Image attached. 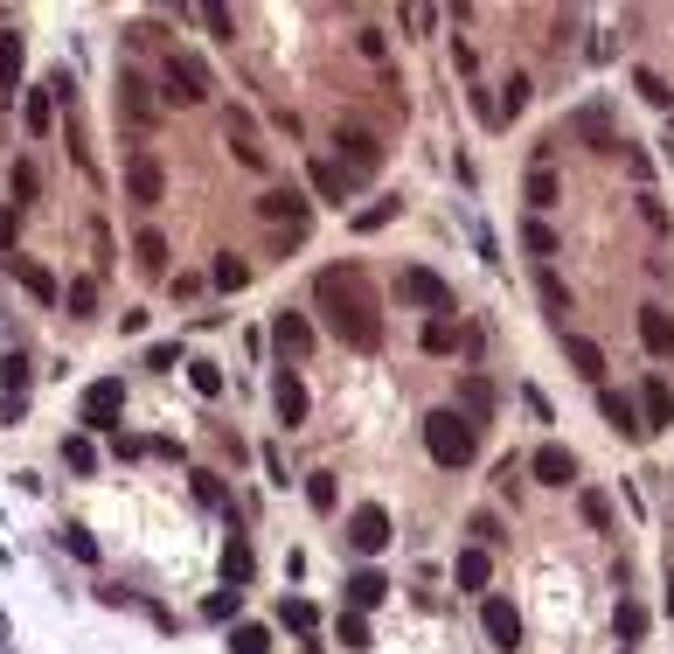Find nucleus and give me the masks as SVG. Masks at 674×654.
Masks as SVG:
<instances>
[{
    "label": "nucleus",
    "mask_w": 674,
    "mask_h": 654,
    "mask_svg": "<svg viewBox=\"0 0 674 654\" xmlns=\"http://www.w3.org/2000/svg\"><path fill=\"white\" fill-rule=\"evenodd\" d=\"M397 209H404V202H397V195H383V202H369V209L355 216V230H383V223H390Z\"/></svg>",
    "instance_id": "43"
},
{
    "label": "nucleus",
    "mask_w": 674,
    "mask_h": 654,
    "mask_svg": "<svg viewBox=\"0 0 674 654\" xmlns=\"http://www.w3.org/2000/svg\"><path fill=\"white\" fill-rule=\"evenodd\" d=\"M452 411H466L473 425H487V418H494V383H487L480 369H473V376H459V383H452Z\"/></svg>",
    "instance_id": "15"
},
{
    "label": "nucleus",
    "mask_w": 674,
    "mask_h": 654,
    "mask_svg": "<svg viewBox=\"0 0 674 654\" xmlns=\"http://www.w3.org/2000/svg\"><path fill=\"white\" fill-rule=\"evenodd\" d=\"M668 606H674V564H668Z\"/></svg>",
    "instance_id": "56"
},
{
    "label": "nucleus",
    "mask_w": 674,
    "mask_h": 654,
    "mask_svg": "<svg viewBox=\"0 0 674 654\" xmlns=\"http://www.w3.org/2000/svg\"><path fill=\"white\" fill-rule=\"evenodd\" d=\"M542 307L556 314V334H563V314H570V293H563V279H556V272H542Z\"/></svg>",
    "instance_id": "42"
},
{
    "label": "nucleus",
    "mask_w": 674,
    "mask_h": 654,
    "mask_svg": "<svg viewBox=\"0 0 674 654\" xmlns=\"http://www.w3.org/2000/svg\"><path fill=\"white\" fill-rule=\"evenodd\" d=\"M306 501H313L320 515H334V501H341V488H334V474H306Z\"/></svg>",
    "instance_id": "38"
},
{
    "label": "nucleus",
    "mask_w": 674,
    "mask_h": 654,
    "mask_svg": "<svg viewBox=\"0 0 674 654\" xmlns=\"http://www.w3.org/2000/svg\"><path fill=\"white\" fill-rule=\"evenodd\" d=\"M348 550H362V557H376V550H390V508H376V501H362V508L348 515Z\"/></svg>",
    "instance_id": "8"
},
{
    "label": "nucleus",
    "mask_w": 674,
    "mask_h": 654,
    "mask_svg": "<svg viewBox=\"0 0 674 654\" xmlns=\"http://www.w3.org/2000/svg\"><path fill=\"white\" fill-rule=\"evenodd\" d=\"M188 383H195V397H223V369L216 362H188Z\"/></svg>",
    "instance_id": "40"
},
{
    "label": "nucleus",
    "mask_w": 674,
    "mask_h": 654,
    "mask_svg": "<svg viewBox=\"0 0 674 654\" xmlns=\"http://www.w3.org/2000/svg\"><path fill=\"white\" fill-rule=\"evenodd\" d=\"M258 216H265V223H285V230L299 237V230H306V195H299V188H265V195H258Z\"/></svg>",
    "instance_id": "10"
},
{
    "label": "nucleus",
    "mask_w": 674,
    "mask_h": 654,
    "mask_svg": "<svg viewBox=\"0 0 674 654\" xmlns=\"http://www.w3.org/2000/svg\"><path fill=\"white\" fill-rule=\"evenodd\" d=\"M556 341H563V362H570L584 383H598V390H605V348H598L591 334H556Z\"/></svg>",
    "instance_id": "13"
},
{
    "label": "nucleus",
    "mask_w": 674,
    "mask_h": 654,
    "mask_svg": "<svg viewBox=\"0 0 674 654\" xmlns=\"http://www.w3.org/2000/svg\"><path fill=\"white\" fill-rule=\"evenodd\" d=\"M397 300L424 307V314H452V286H445L431 265H410V272H397Z\"/></svg>",
    "instance_id": "7"
},
{
    "label": "nucleus",
    "mask_w": 674,
    "mask_h": 654,
    "mask_svg": "<svg viewBox=\"0 0 674 654\" xmlns=\"http://www.w3.org/2000/svg\"><path fill=\"white\" fill-rule=\"evenodd\" d=\"M640 418H647V432L674 425V390H668V376H647V383H640Z\"/></svg>",
    "instance_id": "22"
},
{
    "label": "nucleus",
    "mask_w": 674,
    "mask_h": 654,
    "mask_svg": "<svg viewBox=\"0 0 674 654\" xmlns=\"http://www.w3.org/2000/svg\"><path fill=\"white\" fill-rule=\"evenodd\" d=\"M598 411L619 425V439H647V418H640V397H626V390H598Z\"/></svg>",
    "instance_id": "17"
},
{
    "label": "nucleus",
    "mask_w": 674,
    "mask_h": 654,
    "mask_svg": "<svg viewBox=\"0 0 674 654\" xmlns=\"http://www.w3.org/2000/svg\"><path fill=\"white\" fill-rule=\"evenodd\" d=\"M612 627H619V641H647V606L619 592V613H612Z\"/></svg>",
    "instance_id": "31"
},
{
    "label": "nucleus",
    "mask_w": 674,
    "mask_h": 654,
    "mask_svg": "<svg viewBox=\"0 0 674 654\" xmlns=\"http://www.w3.org/2000/svg\"><path fill=\"white\" fill-rule=\"evenodd\" d=\"M126 202H139V209H160V202H167V167L153 161L146 147L126 154Z\"/></svg>",
    "instance_id": "6"
},
{
    "label": "nucleus",
    "mask_w": 674,
    "mask_h": 654,
    "mask_svg": "<svg viewBox=\"0 0 674 654\" xmlns=\"http://www.w3.org/2000/svg\"><path fill=\"white\" fill-rule=\"evenodd\" d=\"M133 258L146 265V272H167V237H160V230H139V237H133Z\"/></svg>",
    "instance_id": "33"
},
{
    "label": "nucleus",
    "mask_w": 674,
    "mask_h": 654,
    "mask_svg": "<svg viewBox=\"0 0 674 654\" xmlns=\"http://www.w3.org/2000/svg\"><path fill=\"white\" fill-rule=\"evenodd\" d=\"M668 154H674V119H668Z\"/></svg>",
    "instance_id": "57"
},
{
    "label": "nucleus",
    "mask_w": 674,
    "mask_h": 654,
    "mask_svg": "<svg viewBox=\"0 0 674 654\" xmlns=\"http://www.w3.org/2000/svg\"><path fill=\"white\" fill-rule=\"evenodd\" d=\"M619 161H626V174L640 181V195H647V181H654V161H647V147H619Z\"/></svg>",
    "instance_id": "48"
},
{
    "label": "nucleus",
    "mask_w": 674,
    "mask_h": 654,
    "mask_svg": "<svg viewBox=\"0 0 674 654\" xmlns=\"http://www.w3.org/2000/svg\"><path fill=\"white\" fill-rule=\"evenodd\" d=\"M577 508H584L591 529H612V494H605V488H584V494H577Z\"/></svg>",
    "instance_id": "37"
},
{
    "label": "nucleus",
    "mask_w": 674,
    "mask_h": 654,
    "mask_svg": "<svg viewBox=\"0 0 674 654\" xmlns=\"http://www.w3.org/2000/svg\"><path fill=\"white\" fill-rule=\"evenodd\" d=\"M63 543H70V557H84V564H98V536H91V529H63Z\"/></svg>",
    "instance_id": "51"
},
{
    "label": "nucleus",
    "mask_w": 674,
    "mask_h": 654,
    "mask_svg": "<svg viewBox=\"0 0 674 654\" xmlns=\"http://www.w3.org/2000/svg\"><path fill=\"white\" fill-rule=\"evenodd\" d=\"M417 348H424V355H452V348H459V314H424Z\"/></svg>",
    "instance_id": "24"
},
{
    "label": "nucleus",
    "mask_w": 674,
    "mask_h": 654,
    "mask_svg": "<svg viewBox=\"0 0 674 654\" xmlns=\"http://www.w3.org/2000/svg\"><path fill=\"white\" fill-rule=\"evenodd\" d=\"M209 279H216V286H223V293H244V286H251V265H244V258H230V251H223V258H216V265H209Z\"/></svg>",
    "instance_id": "32"
},
{
    "label": "nucleus",
    "mask_w": 674,
    "mask_h": 654,
    "mask_svg": "<svg viewBox=\"0 0 674 654\" xmlns=\"http://www.w3.org/2000/svg\"><path fill=\"white\" fill-rule=\"evenodd\" d=\"M633 91H640L654 112H668V119H674V91H668V77H661V70H633Z\"/></svg>",
    "instance_id": "29"
},
{
    "label": "nucleus",
    "mask_w": 674,
    "mask_h": 654,
    "mask_svg": "<svg viewBox=\"0 0 674 654\" xmlns=\"http://www.w3.org/2000/svg\"><path fill=\"white\" fill-rule=\"evenodd\" d=\"M522 202H529V216H549V209L563 202V181H556V167H529V181H522Z\"/></svg>",
    "instance_id": "23"
},
{
    "label": "nucleus",
    "mask_w": 674,
    "mask_h": 654,
    "mask_svg": "<svg viewBox=\"0 0 674 654\" xmlns=\"http://www.w3.org/2000/svg\"><path fill=\"white\" fill-rule=\"evenodd\" d=\"M522 244H529L536 258H556V230H549L542 216H529V223H522Z\"/></svg>",
    "instance_id": "39"
},
{
    "label": "nucleus",
    "mask_w": 674,
    "mask_h": 654,
    "mask_svg": "<svg viewBox=\"0 0 674 654\" xmlns=\"http://www.w3.org/2000/svg\"><path fill=\"white\" fill-rule=\"evenodd\" d=\"M348 188H355V181L341 174V161H327V154L313 161V195H320V202H348Z\"/></svg>",
    "instance_id": "27"
},
{
    "label": "nucleus",
    "mask_w": 674,
    "mask_h": 654,
    "mask_svg": "<svg viewBox=\"0 0 674 654\" xmlns=\"http://www.w3.org/2000/svg\"><path fill=\"white\" fill-rule=\"evenodd\" d=\"M230 654H271V634L265 627H237V634H230Z\"/></svg>",
    "instance_id": "45"
},
{
    "label": "nucleus",
    "mask_w": 674,
    "mask_h": 654,
    "mask_svg": "<svg viewBox=\"0 0 674 654\" xmlns=\"http://www.w3.org/2000/svg\"><path fill=\"white\" fill-rule=\"evenodd\" d=\"M424 453H431L438 467H473V453H480V425H473L466 411L438 404V411L424 418Z\"/></svg>",
    "instance_id": "2"
},
{
    "label": "nucleus",
    "mask_w": 674,
    "mask_h": 654,
    "mask_svg": "<svg viewBox=\"0 0 674 654\" xmlns=\"http://www.w3.org/2000/svg\"><path fill=\"white\" fill-rule=\"evenodd\" d=\"M49 119H56V91H49V84H42V91H35V98H28V105H21V126H28V133H35V140H42V133H49Z\"/></svg>",
    "instance_id": "30"
},
{
    "label": "nucleus",
    "mask_w": 674,
    "mask_h": 654,
    "mask_svg": "<svg viewBox=\"0 0 674 654\" xmlns=\"http://www.w3.org/2000/svg\"><path fill=\"white\" fill-rule=\"evenodd\" d=\"M640 216H647V230H654V237H668V230H674V223H668V209H661L654 195H640Z\"/></svg>",
    "instance_id": "53"
},
{
    "label": "nucleus",
    "mask_w": 674,
    "mask_h": 654,
    "mask_svg": "<svg viewBox=\"0 0 674 654\" xmlns=\"http://www.w3.org/2000/svg\"><path fill=\"white\" fill-rule=\"evenodd\" d=\"M119 418H126V383H119V376H98V383L84 390V404H77V425H84V432H119Z\"/></svg>",
    "instance_id": "5"
},
{
    "label": "nucleus",
    "mask_w": 674,
    "mask_h": 654,
    "mask_svg": "<svg viewBox=\"0 0 674 654\" xmlns=\"http://www.w3.org/2000/svg\"><path fill=\"white\" fill-rule=\"evenodd\" d=\"M223 578H230V585H244V578H251V543H244V536H230V543H223Z\"/></svg>",
    "instance_id": "34"
},
{
    "label": "nucleus",
    "mask_w": 674,
    "mask_h": 654,
    "mask_svg": "<svg viewBox=\"0 0 674 654\" xmlns=\"http://www.w3.org/2000/svg\"><path fill=\"white\" fill-rule=\"evenodd\" d=\"M223 133H230V147H237V161H244V167H265L271 161L265 147H258V126H251V112H244V105H230Z\"/></svg>",
    "instance_id": "19"
},
{
    "label": "nucleus",
    "mask_w": 674,
    "mask_h": 654,
    "mask_svg": "<svg viewBox=\"0 0 674 654\" xmlns=\"http://www.w3.org/2000/svg\"><path fill=\"white\" fill-rule=\"evenodd\" d=\"M529 474H536L542 488H570V481H577V460H570V446H556V439H549V446H536V453H529Z\"/></svg>",
    "instance_id": "12"
},
{
    "label": "nucleus",
    "mask_w": 674,
    "mask_h": 654,
    "mask_svg": "<svg viewBox=\"0 0 674 654\" xmlns=\"http://www.w3.org/2000/svg\"><path fill=\"white\" fill-rule=\"evenodd\" d=\"M0 265H7V272H14V279H21L42 307H56V300H63V286H56V272H49V265H35V258H0Z\"/></svg>",
    "instance_id": "20"
},
{
    "label": "nucleus",
    "mask_w": 674,
    "mask_h": 654,
    "mask_svg": "<svg viewBox=\"0 0 674 654\" xmlns=\"http://www.w3.org/2000/svg\"><path fill=\"white\" fill-rule=\"evenodd\" d=\"M14 84H21V35L7 28L0 35V91H14Z\"/></svg>",
    "instance_id": "36"
},
{
    "label": "nucleus",
    "mask_w": 674,
    "mask_h": 654,
    "mask_svg": "<svg viewBox=\"0 0 674 654\" xmlns=\"http://www.w3.org/2000/svg\"><path fill=\"white\" fill-rule=\"evenodd\" d=\"M195 501H202V508H223V481H216V474H195Z\"/></svg>",
    "instance_id": "54"
},
{
    "label": "nucleus",
    "mask_w": 674,
    "mask_h": 654,
    "mask_svg": "<svg viewBox=\"0 0 674 654\" xmlns=\"http://www.w3.org/2000/svg\"><path fill=\"white\" fill-rule=\"evenodd\" d=\"M42 195V174H35V161H14V202H35Z\"/></svg>",
    "instance_id": "47"
},
{
    "label": "nucleus",
    "mask_w": 674,
    "mask_h": 654,
    "mask_svg": "<svg viewBox=\"0 0 674 654\" xmlns=\"http://www.w3.org/2000/svg\"><path fill=\"white\" fill-rule=\"evenodd\" d=\"M181 362H188L181 341H153V348H146V369H181Z\"/></svg>",
    "instance_id": "49"
},
{
    "label": "nucleus",
    "mask_w": 674,
    "mask_h": 654,
    "mask_svg": "<svg viewBox=\"0 0 674 654\" xmlns=\"http://www.w3.org/2000/svg\"><path fill=\"white\" fill-rule=\"evenodd\" d=\"M28 376H35L28 355H7V362H0V418H21V411H28Z\"/></svg>",
    "instance_id": "14"
},
{
    "label": "nucleus",
    "mask_w": 674,
    "mask_h": 654,
    "mask_svg": "<svg viewBox=\"0 0 674 654\" xmlns=\"http://www.w3.org/2000/svg\"><path fill=\"white\" fill-rule=\"evenodd\" d=\"M209 91H216L209 63H202L195 49H174V56H167V105H202Z\"/></svg>",
    "instance_id": "4"
},
{
    "label": "nucleus",
    "mask_w": 674,
    "mask_h": 654,
    "mask_svg": "<svg viewBox=\"0 0 674 654\" xmlns=\"http://www.w3.org/2000/svg\"><path fill=\"white\" fill-rule=\"evenodd\" d=\"M70 314H77V321L98 314V279H77V286H70Z\"/></svg>",
    "instance_id": "44"
},
{
    "label": "nucleus",
    "mask_w": 674,
    "mask_h": 654,
    "mask_svg": "<svg viewBox=\"0 0 674 654\" xmlns=\"http://www.w3.org/2000/svg\"><path fill=\"white\" fill-rule=\"evenodd\" d=\"M63 460H70L77 474H91V467H98V446H91L84 432H70V439H63Z\"/></svg>",
    "instance_id": "41"
},
{
    "label": "nucleus",
    "mask_w": 674,
    "mask_h": 654,
    "mask_svg": "<svg viewBox=\"0 0 674 654\" xmlns=\"http://www.w3.org/2000/svg\"><path fill=\"white\" fill-rule=\"evenodd\" d=\"M522 105H529V77H508V98H501V126H508Z\"/></svg>",
    "instance_id": "50"
},
{
    "label": "nucleus",
    "mask_w": 674,
    "mask_h": 654,
    "mask_svg": "<svg viewBox=\"0 0 674 654\" xmlns=\"http://www.w3.org/2000/svg\"><path fill=\"white\" fill-rule=\"evenodd\" d=\"M271 341H278L285 362H306V355H313V327H306V314H292V307L271 314Z\"/></svg>",
    "instance_id": "11"
},
{
    "label": "nucleus",
    "mask_w": 674,
    "mask_h": 654,
    "mask_svg": "<svg viewBox=\"0 0 674 654\" xmlns=\"http://www.w3.org/2000/svg\"><path fill=\"white\" fill-rule=\"evenodd\" d=\"M313 300H320V314L327 327L348 341V348H383V293H376V279L348 258V265H327L320 279H313Z\"/></svg>",
    "instance_id": "1"
},
{
    "label": "nucleus",
    "mask_w": 674,
    "mask_h": 654,
    "mask_svg": "<svg viewBox=\"0 0 674 654\" xmlns=\"http://www.w3.org/2000/svg\"><path fill=\"white\" fill-rule=\"evenodd\" d=\"M355 49H362V56H369V63H383V49H390V42H383V35H376V28H362V35H355Z\"/></svg>",
    "instance_id": "55"
},
{
    "label": "nucleus",
    "mask_w": 674,
    "mask_h": 654,
    "mask_svg": "<svg viewBox=\"0 0 674 654\" xmlns=\"http://www.w3.org/2000/svg\"><path fill=\"white\" fill-rule=\"evenodd\" d=\"M640 348L661 355V362L674 355V314H668V307H640Z\"/></svg>",
    "instance_id": "21"
},
{
    "label": "nucleus",
    "mask_w": 674,
    "mask_h": 654,
    "mask_svg": "<svg viewBox=\"0 0 674 654\" xmlns=\"http://www.w3.org/2000/svg\"><path fill=\"white\" fill-rule=\"evenodd\" d=\"M341 592H348V613H369V606H383V599H390V578H383V571H355Z\"/></svg>",
    "instance_id": "25"
},
{
    "label": "nucleus",
    "mask_w": 674,
    "mask_h": 654,
    "mask_svg": "<svg viewBox=\"0 0 674 654\" xmlns=\"http://www.w3.org/2000/svg\"><path fill=\"white\" fill-rule=\"evenodd\" d=\"M341 648H348V654L369 648V620H362V613H341Z\"/></svg>",
    "instance_id": "46"
},
{
    "label": "nucleus",
    "mask_w": 674,
    "mask_h": 654,
    "mask_svg": "<svg viewBox=\"0 0 674 654\" xmlns=\"http://www.w3.org/2000/svg\"><path fill=\"white\" fill-rule=\"evenodd\" d=\"M278 620H285V627H292L299 641H313V627H320V613H313L306 599H285V606H278Z\"/></svg>",
    "instance_id": "35"
},
{
    "label": "nucleus",
    "mask_w": 674,
    "mask_h": 654,
    "mask_svg": "<svg viewBox=\"0 0 674 654\" xmlns=\"http://www.w3.org/2000/svg\"><path fill=\"white\" fill-rule=\"evenodd\" d=\"M452 578H459L466 592H487V585H494V557H487V550L473 543V550H459V564H452Z\"/></svg>",
    "instance_id": "26"
},
{
    "label": "nucleus",
    "mask_w": 674,
    "mask_h": 654,
    "mask_svg": "<svg viewBox=\"0 0 674 654\" xmlns=\"http://www.w3.org/2000/svg\"><path fill=\"white\" fill-rule=\"evenodd\" d=\"M237 606H244V592H216L202 613H209V620H237Z\"/></svg>",
    "instance_id": "52"
},
{
    "label": "nucleus",
    "mask_w": 674,
    "mask_h": 654,
    "mask_svg": "<svg viewBox=\"0 0 674 654\" xmlns=\"http://www.w3.org/2000/svg\"><path fill=\"white\" fill-rule=\"evenodd\" d=\"M480 627H487L494 648H522V613H515L508 599H487V606H480Z\"/></svg>",
    "instance_id": "18"
},
{
    "label": "nucleus",
    "mask_w": 674,
    "mask_h": 654,
    "mask_svg": "<svg viewBox=\"0 0 674 654\" xmlns=\"http://www.w3.org/2000/svg\"><path fill=\"white\" fill-rule=\"evenodd\" d=\"M119 105H126V119H133V126H146V119H153V98H146V77H139V70H126V77H119Z\"/></svg>",
    "instance_id": "28"
},
{
    "label": "nucleus",
    "mask_w": 674,
    "mask_h": 654,
    "mask_svg": "<svg viewBox=\"0 0 674 654\" xmlns=\"http://www.w3.org/2000/svg\"><path fill=\"white\" fill-rule=\"evenodd\" d=\"M334 147H341V174H348V181H369V174L383 167V133L362 126V119H341V126H334Z\"/></svg>",
    "instance_id": "3"
},
{
    "label": "nucleus",
    "mask_w": 674,
    "mask_h": 654,
    "mask_svg": "<svg viewBox=\"0 0 674 654\" xmlns=\"http://www.w3.org/2000/svg\"><path fill=\"white\" fill-rule=\"evenodd\" d=\"M271 411H278L285 432L306 425V383H299V369H278V383H271Z\"/></svg>",
    "instance_id": "16"
},
{
    "label": "nucleus",
    "mask_w": 674,
    "mask_h": 654,
    "mask_svg": "<svg viewBox=\"0 0 674 654\" xmlns=\"http://www.w3.org/2000/svg\"><path fill=\"white\" fill-rule=\"evenodd\" d=\"M570 133L584 140V147H598V154H619L626 140H619V126H612V112L605 105H584V112H570Z\"/></svg>",
    "instance_id": "9"
}]
</instances>
